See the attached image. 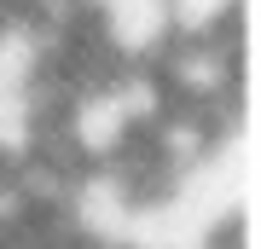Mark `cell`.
<instances>
[{"label": "cell", "instance_id": "6da1fadb", "mask_svg": "<svg viewBox=\"0 0 261 249\" xmlns=\"http://www.w3.org/2000/svg\"><path fill=\"white\" fill-rule=\"evenodd\" d=\"M244 0H168V18L174 35H215V29H232Z\"/></svg>", "mask_w": 261, "mask_h": 249}, {"label": "cell", "instance_id": "7a4b0ae2", "mask_svg": "<svg viewBox=\"0 0 261 249\" xmlns=\"http://www.w3.org/2000/svg\"><path fill=\"white\" fill-rule=\"evenodd\" d=\"M75 6H87V12H99V6H111V0H75Z\"/></svg>", "mask_w": 261, "mask_h": 249}]
</instances>
